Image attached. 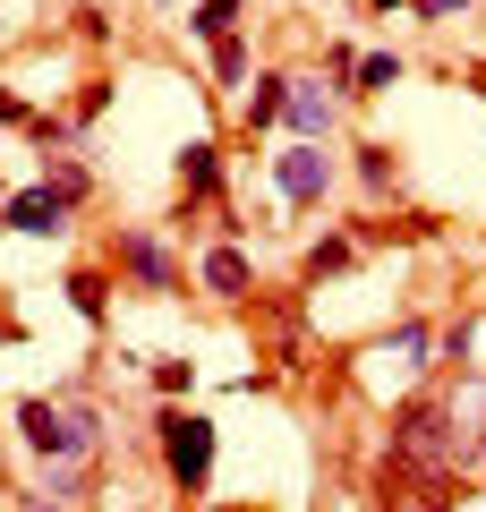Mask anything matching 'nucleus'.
I'll return each mask as SVG.
<instances>
[{
    "mask_svg": "<svg viewBox=\"0 0 486 512\" xmlns=\"http://www.w3.org/2000/svg\"><path fill=\"white\" fill-rule=\"evenodd\" d=\"M18 512H69V504H60V495H43V487H35V495H26Z\"/></svg>",
    "mask_w": 486,
    "mask_h": 512,
    "instance_id": "obj_20",
    "label": "nucleus"
},
{
    "mask_svg": "<svg viewBox=\"0 0 486 512\" xmlns=\"http://www.w3.org/2000/svg\"><path fill=\"white\" fill-rule=\"evenodd\" d=\"M154 436H162V470H171V487L205 495V478H214V419H197V410H162Z\"/></svg>",
    "mask_w": 486,
    "mask_h": 512,
    "instance_id": "obj_2",
    "label": "nucleus"
},
{
    "mask_svg": "<svg viewBox=\"0 0 486 512\" xmlns=\"http://www.w3.org/2000/svg\"><path fill=\"white\" fill-rule=\"evenodd\" d=\"M69 308H77V316H103V308H111V282L94 274V265H77V274H69Z\"/></svg>",
    "mask_w": 486,
    "mask_h": 512,
    "instance_id": "obj_13",
    "label": "nucleus"
},
{
    "mask_svg": "<svg viewBox=\"0 0 486 512\" xmlns=\"http://www.w3.org/2000/svg\"><path fill=\"white\" fill-rule=\"evenodd\" d=\"M180 188H188V197H214V188H222V146H214V137L180 146Z\"/></svg>",
    "mask_w": 486,
    "mask_h": 512,
    "instance_id": "obj_9",
    "label": "nucleus"
},
{
    "mask_svg": "<svg viewBox=\"0 0 486 512\" xmlns=\"http://www.w3.org/2000/svg\"><path fill=\"white\" fill-rule=\"evenodd\" d=\"M469 9H478V0H418V18H427V26H452V18H469Z\"/></svg>",
    "mask_w": 486,
    "mask_h": 512,
    "instance_id": "obj_19",
    "label": "nucleus"
},
{
    "mask_svg": "<svg viewBox=\"0 0 486 512\" xmlns=\"http://www.w3.org/2000/svg\"><path fill=\"white\" fill-rule=\"evenodd\" d=\"M359 180H367V197H384V188L401 180V163H393V146H359Z\"/></svg>",
    "mask_w": 486,
    "mask_h": 512,
    "instance_id": "obj_14",
    "label": "nucleus"
},
{
    "mask_svg": "<svg viewBox=\"0 0 486 512\" xmlns=\"http://www.w3.org/2000/svg\"><path fill=\"white\" fill-rule=\"evenodd\" d=\"M197 274H205V291H214V299H248V291H256V265H248L239 248H205Z\"/></svg>",
    "mask_w": 486,
    "mask_h": 512,
    "instance_id": "obj_7",
    "label": "nucleus"
},
{
    "mask_svg": "<svg viewBox=\"0 0 486 512\" xmlns=\"http://www.w3.org/2000/svg\"><path fill=\"white\" fill-rule=\"evenodd\" d=\"M188 35H205V43L239 35V0H197V9H188Z\"/></svg>",
    "mask_w": 486,
    "mask_h": 512,
    "instance_id": "obj_11",
    "label": "nucleus"
},
{
    "mask_svg": "<svg viewBox=\"0 0 486 512\" xmlns=\"http://www.w3.org/2000/svg\"><path fill=\"white\" fill-rule=\"evenodd\" d=\"M282 111H290V77H282V69H265V77L248 86V103H239V120H248V128H273Z\"/></svg>",
    "mask_w": 486,
    "mask_h": 512,
    "instance_id": "obj_8",
    "label": "nucleus"
},
{
    "mask_svg": "<svg viewBox=\"0 0 486 512\" xmlns=\"http://www.w3.org/2000/svg\"><path fill=\"white\" fill-rule=\"evenodd\" d=\"M154 384H162V393H171V402H180L188 384H197V367H188V359H162V367H154Z\"/></svg>",
    "mask_w": 486,
    "mask_h": 512,
    "instance_id": "obj_18",
    "label": "nucleus"
},
{
    "mask_svg": "<svg viewBox=\"0 0 486 512\" xmlns=\"http://www.w3.org/2000/svg\"><path fill=\"white\" fill-rule=\"evenodd\" d=\"M367 9H376V18H393V9H418V0H367Z\"/></svg>",
    "mask_w": 486,
    "mask_h": 512,
    "instance_id": "obj_21",
    "label": "nucleus"
},
{
    "mask_svg": "<svg viewBox=\"0 0 486 512\" xmlns=\"http://www.w3.org/2000/svg\"><path fill=\"white\" fill-rule=\"evenodd\" d=\"M43 180H52L69 205H86V197H94V171H86V163H69V154H43Z\"/></svg>",
    "mask_w": 486,
    "mask_h": 512,
    "instance_id": "obj_12",
    "label": "nucleus"
},
{
    "mask_svg": "<svg viewBox=\"0 0 486 512\" xmlns=\"http://www.w3.org/2000/svg\"><path fill=\"white\" fill-rule=\"evenodd\" d=\"M333 180H342V163H333V146H316V137H290V146L273 154V188H282V205H299V214H316V205L333 197Z\"/></svg>",
    "mask_w": 486,
    "mask_h": 512,
    "instance_id": "obj_3",
    "label": "nucleus"
},
{
    "mask_svg": "<svg viewBox=\"0 0 486 512\" xmlns=\"http://www.w3.org/2000/svg\"><path fill=\"white\" fill-rule=\"evenodd\" d=\"M0 214H9V231H18V239H60L77 205L60 197L52 180H35V188H9V197H0Z\"/></svg>",
    "mask_w": 486,
    "mask_h": 512,
    "instance_id": "obj_5",
    "label": "nucleus"
},
{
    "mask_svg": "<svg viewBox=\"0 0 486 512\" xmlns=\"http://www.w3.org/2000/svg\"><path fill=\"white\" fill-rule=\"evenodd\" d=\"M0 239H9V214H0Z\"/></svg>",
    "mask_w": 486,
    "mask_h": 512,
    "instance_id": "obj_22",
    "label": "nucleus"
},
{
    "mask_svg": "<svg viewBox=\"0 0 486 512\" xmlns=\"http://www.w3.org/2000/svg\"><path fill=\"white\" fill-rule=\"evenodd\" d=\"M0 342H9V325H0Z\"/></svg>",
    "mask_w": 486,
    "mask_h": 512,
    "instance_id": "obj_23",
    "label": "nucleus"
},
{
    "mask_svg": "<svg viewBox=\"0 0 486 512\" xmlns=\"http://www.w3.org/2000/svg\"><path fill=\"white\" fill-rule=\"evenodd\" d=\"M290 137H316V146H333V128H342V94L324 86V77H290Z\"/></svg>",
    "mask_w": 486,
    "mask_h": 512,
    "instance_id": "obj_6",
    "label": "nucleus"
},
{
    "mask_svg": "<svg viewBox=\"0 0 486 512\" xmlns=\"http://www.w3.org/2000/svg\"><path fill=\"white\" fill-rule=\"evenodd\" d=\"M350 256H359V239H316V248H307V274H350Z\"/></svg>",
    "mask_w": 486,
    "mask_h": 512,
    "instance_id": "obj_15",
    "label": "nucleus"
},
{
    "mask_svg": "<svg viewBox=\"0 0 486 512\" xmlns=\"http://www.w3.org/2000/svg\"><path fill=\"white\" fill-rule=\"evenodd\" d=\"M18 436H26L35 461H94V453H103V410L26 393V402H18Z\"/></svg>",
    "mask_w": 486,
    "mask_h": 512,
    "instance_id": "obj_1",
    "label": "nucleus"
},
{
    "mask_svg": "<svg viewBox=\"0 0 486 512\" xmlns=\"http://www.w3.org/2000/svg\"><path fill=\"white\" fill-rule=\"evenodd\" d=\"M214 77H222V86H248V43H239V35L214 43Z\"/></svg>",
    "mask_w": 486,
    "mask_h": 512,
    "instance_id": "obj_17",
    "label": "nucleus"
},
{
    "mask_svg": "<svg viewBox=\"0 0 486 512\" xmlns=\"http://www.w3.org/2000/svg\"><path fill=\"white\" fill-rule=\"evenodd\" d=\"M427 342H435L427 325H401V333H384V359H401V367H427Z\"/></svg>",
    "mask_w": 486,
    "mask_h": 512,
    "instance_id": "obj_16",
    "label": "nucleus"
},
{
    "mask_svg": "<svg viewBox=\"0 0 486 512\" xmlns=\"http://www.w3.org/2000/svg\"><path fill=\"white\" fill-rule=\"evenodd\" d=\"M401 77H410V69H401V52H367L359 69H350V94H393Z\"/></svg>",
    "mask_w": 486,
    "mask_h": 512,
    "instance_id": "obj_10",
    "label": "nucleus"
},
{
    "mask_svg": "<svg viewBox=\"0 0 486 512\" xmlns=\"http://www.w3.org/2000/svg\"><path fill=\"white\" fill-rule=\"evenodd\" d=\"M111 265H120V274L137 282V291H154V299H162V291H180V256L162 248V239L145 231V222H128V231L111 239Z\"/></svg>",
    "mask_w": 486,
    "mask_h": 512,
    "instance_id": "obj_4",
    "label": "nucleus"
}]
</instances>
